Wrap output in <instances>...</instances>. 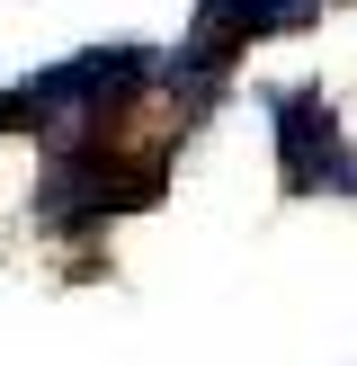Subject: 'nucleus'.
<instances>
[{"instance_id":"1","label":"nucleus","mask_w":357,"mask_h":366,"mask_svg":"<svg viewBox=\"0 0 357 366\" xmlns=\"http://www.w3.org/2000/svg\"><path fill=\"white\" fill-rule=\"evenodd\" d=\"M268 134L286 197H357V143L339 134V107L321 89H268Z\"/></svg>"}]
</instances>
